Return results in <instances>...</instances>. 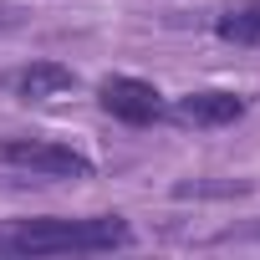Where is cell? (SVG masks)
<instances>
[{
	"label": "cell",
	"instance_id": "obj_1",
	"mask_svg": "<svg viewBox=\"0 0 260 260\" xmlns=\"http://www.w3.org/2000/svg\"><path fill=\"white\" fill-rule=\"evenodd\" d=\"M133 224L122 214H87V219H21L16 230L0 235V250L11 255H102V250H127Z\"/></svg>",
	"mask_w": 260,
	"mask_h": 260
},
{
	"label": "cell",
	"instance_id": "obj_2",
	"mask_svg": "<svg viewBox=\"0 0 260 260\" xmlns=\"http://www.w3.org/2000/svg\"><path fill=\"white\" fill-rule=\"evenodd\" d=\"M0 169H21L36 179H92L97 164L56 138H0Z\"/></svg>",
	"mask_w": 260,
	"mask_h": 260
},
{
	"label": "cell",
	"instance_id": "obj_6",
	"mask_svg": "<svg viewBox=\"0 0 260 260\" xmlns=\"http://www.w3.org/2000/svg\"><path fill=\"white\" fill-rule=\"evenodd\" d=\"M214 36L219 41H235V46H260V0H245V6L224 11L214 21Z\"/></svg>",
	"mask_w": 260,
	"mask_h": 260
},
{
	"label": "cell",
	"instance_id": "obj_5",
	"mask_svg": "<svg viewBox=\"0 0 260 260\" xmlns=\"http://www.w3.org/2000/svg\"><path fill=\"white\" fill-rule=\"evenodd\" d=\"M72 87H77V72H72L67 61H51V56L26 61V67L11 77V92L26 97V102H51V97H67Z\"/></svg>",
	"mask_w": 260,
	"mask_h": 260
},
{
	"label": "cell",
	"instance_id": "obj_3",
	"mask_svg": "<svg viewBox=\"0 0 260 260\" xmlns=\"http://www.w3.org/2000/svg\"><path fill=\"white\" fill-rule=\"evenodd\" d=\"M97 107H102L107 117L127 122V127H148V122H164V117H169L164 92H158L153 82H143V77H127V72L97 82Z\"/></svg>",
	"mask_w": 260,
	"mask_h": 260
},
{
	"label": "cell",
	"instance_id": "obj_4",
	"mask_svg": "<svg viewBox=\"0 0 260 260\" xmlns=\"http://www.w3.org/2000/svg\"><path fill=\"white\" fill-rule=\"evenodd\" d=\"M250 107H255V97H245V92L204 87V92H184V97L169 107V117H179V122H189V127H230V122H240Z\"/></svg>",
	"mask_w": 260,
	"mask_h": 260
},
{
	"label": "cell",
	"instance_id": "obj_7",
	"mask_svg": "<svg viewBox=\"0 0 260 260\" xmlns=\"http://www.w3.org/2000/svg\"><path fill=\"white\" fill-rule=\"evenodd\" d=\"M235 194H250V184H235V179H224V184H174V199H235Z\"/></svg>",
	"mask_w": 260,
	"mask_h": 260
}]
</instances>
